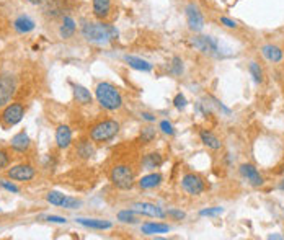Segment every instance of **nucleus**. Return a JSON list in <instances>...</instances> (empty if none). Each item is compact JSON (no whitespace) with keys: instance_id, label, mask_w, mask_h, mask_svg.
<instances>
[{"instance_id":"obj_1","label":"nucleus","mask_w":284,"mask_h":240,"mask_svg":"<svg viewBox=\"0 0 284 240\" xmlns=\"http://www.w3.org/2000/svg\"><path fill=\"white\" fill-rule=\"evenodd\" d=\"M80 35L83 39L91 44L105 46L108 43H111V41L118 39L120 31L106 20L105 21L100 20V21H83V25L80 27Z\"/></svg>"},{"instance_id":"obj_2","label":"nucleus","mask_w":284,"mask_h":240,"mask_svg":"<svg viewBox=\"0 0 284 240\" xmlns=\"http://www.w3.org/2000/svg\"><path fill=\"white\" fill-rule=\"evenodd\" d=\"M95 100L105 111H120L124 106V98L120 88L111 82H100L95 87Z\"/></svg>"},{"instance_id":"obj_3","label":"nucleus","mask_w":284,"mask_h":240,"mask_svg":"<svg viewBox=\"0 0 284 240\" xmlns=\"http://www.w3.org/2000/svg\"><path fill=\"white\" fill-rule=\"evenodd\" d=\"M108 177H110L111 185L116 189H120V191H131V189L137 185L136 169H134V165L129 162L114 163Z\"/></svg>"},{"instance_id":"obj_4","label":"nucleus","mask_w":284,"mask_h":240,"mask_svg":"<svg viewBox=\"0 0 284 240\" xmlns=\"http://www.w3.org/2000/svg\"><path fill=\"white\" fill-rule=\"evenodd\" d=\"M121 131V123L114 118L100 119L95 124H91L88 129V137L93 140L95 144H106L113 140Z\"/></svg>"},{"instance_id":"obj_5","label":"nucleus","mask_w":284,"mask_h":240,"mask_svg":"<svg viewBox=\"0 0 284 240\" xmlns=\"http://www.w3.org/2000/svg\"><path fill=\"white\" fill-rule=\"evenodd\" d=\"M190 43H191V46H193L195 49H198V51L201 54H204V56L216 57V59H222V57H224L219 41H217L214 36L195 33V35L191 36Z\"/></svg>"},{"instance_id":"obj_6","label":"nucleus","mask_w":284,"mask_h":240,"mask_svg":"<svg viewBox=\"0 0 284 240\" xmlns=\"http://www.w3.org/2000/svg\"><path fill=\"white\" fill-rule=\"evenodd\" d=\"M25 113H27V108L21 102H10L5 105L0 111V123H2L4 129L16 126L25 118Z\"/></svg>"},{"instance_id":"obj_7","label":"nucleus","mask_w":284,"mask_h":240,"mask_svg":"<svg viewBox=\"0 0 284 240\" xmlns=\"http://www.w3.org/2000/svg\"><path fill=\"white\" fill-rule=\"evenodd\" d=\"M35 177H36V169L30 162H20L7 169V178H10L13 181H20V183H28V181L35 180Z\"/></svg>"},{"instance_id":"obj_8","label":"nucleus","mask_w":284,"mask_h":240,"mask_svg":"<svg viewBox=\"0 0 284 240\" xmlns=\"http://www.w3.org/2000/svg\"><path fill=\"white\" fill-rule=\"evenodd\" d=\"M181 189L190 196H201L206 191V181L195 172H186L181 177Z\"/></svg>"},{"instance_id":"obj_9","label":"nucleus","mask_w":284,"mask_h":240,"mask_svg":"<svg viewBox=\"0 0 284 240\" xmlns=\"http://www.w3.org/2000/svg\"><path fill=\"white\" fill-rule=\"evenodd\" d=\"M16 93V77L12 74H0V110L12 102Z\"/></svg>"},{"instance_id":"obj_10","label":"nucleus","mask_w":284,"mask_h":240,"mask_svg":"<svg viewBox=\"0 0 284 240\" xmlns=\"http://www.w3.org/2000/svg\"><path fill=\"white\" fill-rule=\"evenodd\" d=\"M185 16H186V25L193 33H201L204 30V15L196 4H188L185 7Z\"/></svg>"},{"instance_id":"obj_11","label":"nucleus","mask_w":284,"mask_h":240,"mask_svg":"<svg viewBox=\"0 0 284 240\" xmlns=\"http://www.w3.org/2000/svg\"><path fill=\"white\" fill-rule=\"evenodd\" d=\"M131 209H134L139 216H146V218H154V219L167 218V211L160 208L158 204L150 203V201H136L131 204Z\"/></svg>"},{"instance_id":"obj_12","label":"nucleus","mask_w":284,"mask_h":240,"mask_svg":"<svg viewBox=\"0 0 284 240\" xmlns=\"http://www.w3.org/2000/svg\"><path fill=\"white\" fill-rule=\"evenodd\" d=\"M239 173L250 186L260 188V186L265 185V177L262 175L260 170H258L253 163H242L239 167Z\"/></svg>"},{"instance_id":"obj_13","label":"nucleus","mask_w":284,"mask_h":240,"mask_svg":"<svg viewBox=\"0 0 284 240\" xmlns=\"http://www.w3.org/2000/svg\"><path fill=\"white\" fill-rule=\"evenodd\" d=\"M163 183V175L160 172H149L146 175L137 178V186L142 191H149V189H157Z\"/></svg>"},{"instance_id":"obj_14","label":"nucleus","mask_w":284,"mask_h":240,"mask_svg":"<svg viewBox=\"0 0 284 240\" xmlns=\"http://www.w3.org/2000/svg\"><path fill=\"white\" fill-rule=\"evenodd\" d=\"M54 140H56V147L61 149V151L69 149L72 146V140H74V134H72L70 126H67V124H59V126L56 128Z\"/></svg>"},{"instance_id":"obj_15","label":"nucleus","mask_w":284,"mask_h":240,"mask_svg":"<svg viewBox=\"0 0 284 240\" xmlns=\"http://www.w3.org/2000/svg\"><path fill=\"white\" fill-rule=\"evenodd\" d=\"M10 149L16 154H28L31 149V139L27 131H20L10 139Z\"/></svg>"},{"instance_id":"obj_16","label":"nucleus","mask_w":284,"mask_h":240,"mask_svg":"<svg viewBox=\"0 0 284 240\" xmlns=\"http://www.w3.org/2000/svg\"><path fill=\"white\" fill-rule=\"evenodd\" d=\"M113 12L111 0H91V13L97 20H108Z\"/></svg>"},{"instance_id":"obj_17","label":"nucleus","mask_w":284,"mask_h":240,"mask_svg":"<svg viewBox=\"0 0 284 240\" xmlns=\"http://www.w3.org/2000/svg\"><path fill=\"white\" fill-rule=\"evenodd\" d=\"M163 163V155L160 152H147L142 155V159L139 162V167L146 172H154L157 169H160Z\"/></svg>"},{"instance_id":"obj_18","label":"nucleus","mask_w":284,"mask_h":240,"mask_svg":"<svg viewBox=\"0 0 284 240\" xmlns=\"http://www.w3.org/2000/svg\"><path fill=\"white\" fill-rule=\"evenodd\" d=\"M75 222L87 229L93 230H110L113 229V222L108 219H98V218H77Z\"/></svg>"},{"instance_id":"obj_19","label":"nucleus","mask_w":284,"mask_h":240,"mask_svg":"<svg viewBox=\"0 0 284 240\" xmlns=\"http://www.w3.org/2000/svg\"><path fill=\"white\" fill-rule=\"evenodd\" d=\"M12 27H13V30L16 33H18V35H28V33H31L33 30L36 28V23H35V20H33L30 15L23 13V15H18L13 20Z\"/></svg>"},{"instance_id":"obj_20","label":"nucleus","mask_w":284,"mask_h":240,"mask_svg":"<svg viewBox=\"0 0 284 240\" xmlns=\"http://www.w3.org/2000/svg\"><path fill=\"white\" fill-rule=\"evenodd\" d=\"M75 31H77V23H75V20L72 18L70 15H62L59 30H57L59 38L61 39H70V38H74Z\"/></svg>"},{"instance_id":"obj_21","label":"nucleus","mask_w":284,"mask_h":240,"mask_svg":"<svg viewBox=\"0 0 284 240\" xmlns=\"http://www.w3.org/2000/svg\"><path fill=\"white\" fill-rule=\"evenodd\" d=\"M75 155H77L79 159H82V160L91 159V157L95 155V142L90 137L79 140L77 146H75Z\"/></svg>"},{"instance_id":"obj_22","label":"nucleus","mask_w":284,"mask_h":240,"mask_svg":"<svg viewBox=\"0 0 284 240\" xmlns=\"http://www.w3.org/2000/svg\"><path fill=\"white\" fill-rule=\"evenodd\" d=\"M70 87H72V93H74L75 102H77L79 105H82V106L91 105V102H93V95H91V92L87 87H83L80 84H70Z\"/></svg>"},{"instance_id":"obj_23","label":"nucleus","mask_w":284,"mask_h":240,"mask_svg":"<svg viewBox=\"0 0 284 240\" xmlns=\"http://www.w3.org/2000/svg\"><path fill=\"white\" fill-rule=\"evenodd\" d=\"M172 230V227L169 224H165V222H144V224L140 226V232L144 235H155V234H169Z\"/></svg>"},{"instance_id":"obj_24","label":"nucleus","mask_w":284,"mask_h":240,"mask_svg":"<svg viewBox=\"0 0 284 240\" xmlns=\"http://www.w3.org/2000/svg\"><path fill=\"white\" fill-rule=\"evenodd\" d=\"M123 59H124V62H126L131 69H134V70H139V72H152L154 70V64H150L149 61L142 59V57L126 54V56L123 57Z\"/></svg>"},{"instance_id":"obj_25","label":"nucleus","mask_w":284,"mask_h":240,"mask_svg":"<svg viewBox=\"0 0 284 240\" xmlns=\"http://www.w3.org/2000/svg\"><path fill=\"white\" fill-rule=\"evenodd\" d=\"M199 140L203 142V146H206L211 151H221L222 149V140L217 137L214 132H211L209 129H201L199 131Z\"/></svg>"},{"instance_id":"obj_26","label":"nucleus","mask_w":284,"mask_h":240,"mask_svg":"<svg viewBox=\"0 0 284 240\" xmlns=\"http://www.w3.org/2000/svg\"><path fill=\"white\" fill-rule=\"evenodd\" d=\"M262 54L263 57L268 62H273V64H278L282 61V57H284V53H282V49L276 44H265L262 47Z\"/></svg>"},{"instance_id":"obj_27","label":"nucleus","mask_w":284,"mask_h":240,"mask_svg":"<svg viewBox=\"0 0 284 240\" xmlns=\"http://www.w3.org/2000/svg\"><path fill=\"white\" fill-rule=\"evenodd\" d=\"M116 219H118L120 222H123V224H131V226H136L140 222L139 219V214L134 211V209H123L118 212V216H116Z\"/></svg>"},{"instance_id":"obj_28","label":"nucleus","mask_w":284,"mask_h":240,"mask_svg":"<svg viewBox=\"0 0 284 240\" xmlns=\"http://www.w3.org/2000/svg\"><path fill=\"white\" fill-rule=\"evenodd\" d=\"M248 72H250V76H252V79H253V82L256 85H260V84H263V82H265L263 67L256 61H252L248 64Z\"/></svg>"},{"instance_id":"obj_29","label":"nucleus","mask_w":284,"mask_h":240,"mask_svg":"<svg viewBox=\"0 0 284 240\" xmlns=\"http://www.w3.org/2000/svg\"><path fill=\"white\" fill-rule=\"evenodd\" d=\"M155 137H157V129L154 126H144L139 132V142L144 144V146L152 144L155 140Z\"/></svg>"},{"instance_id":"obj_30","label":"nucleus","mask_w":284,"mask_h":240,"mask_svg":"<svg viewBox=\"0 0 284 240\" xmlns=\"http://www.w3.org/2000/svg\"><path fill=\"white\" fill-rule=\"evenodd\" d=\"M64 200H65V195L61 191H56V189H51V191L46 193V201L51 206H56V208H62Z\"/></svg>"},{"instance_id":"obj_31","label":"nucleus","mask_w":284,"mask_h":240,"mask_svg":"<svg viewBox=\"0 0 284 240\" xmlns=\"http://www.w3.org/2000/svg\"><path fill=\"white\" fill-rule=\"evenodd\" d=\"M183 72H185V64H183V59L180 56H173L172 61H170V74L175 77H180Z\"/></svg>"},{"instance_id":"obj_32","label":"nucleus","mask_w":284,"mask_h":240,"mask_svg":"<svg viewBox=\"0 0 284 240\" xmlns=\"http://www.w3.org/2000/svg\"><path fill=\"white\" fill-rule=\"evenodd\" d=\"M82 206V200L79 198H74V196H67L65 195V200L62 203V209H67V211H72V209H79Z\"/></svg>"},{"instance_id":"obj_33","label":"nucleus","mask_w":284,"mask_h":240,"mask_svg":"<svg viewBox=\"0 0 284 240\" xmlns=\"http://www.w3.org/2000/svg\"><path fill=\"white\" fill-rule=\"evenodd\" d=\"M207 100L211 102V103H209L211 106H216V108L221 111V114H225V116H230V114H232V110H230V108H227V106H225L222 102L217 100L216 97H212V95H207Z\"/></svg>"},{"instance_id":"obj_34","label":"nucleus","mask_w":284,"mask_h":240,"mask_svg":"<svg viewBox=\"0 0 284 240\" xmlns=\"http://www.w3.org/2000/svg\"><path fill=\"white\" fill-rule=\"evenodd\" d=\"M222 212H224L222 206H212V208H206V209L199 211V216L201 218H217V216H221Z\"/></svg>"},{"instance_id":"obj_35","label":"nucleus","mask_w":284,"mask_h":240,"mask_svg":"<svg viewBox=\"0 0 284 240\" xmlns=\"http://www.w3.org/2000/svg\"><path fill=\"white\" fill-rule=\"evenodd\" d=\"M10 163H12V155H10V152H8L7 149L0 147V170L8 169V167H10Z\"/></svg>"},{"instance_id":"obj_36","label":"nucleus","mask_w":284,"mask_h":240,"mask_svg":"<svg viewBox=\"0 0 284 240\" xmlns=\"http://www.w3.org/2000/svg\"><path fill=\"white\" fill-rule=\"evenodd\" d=\"M0 188H4L5 189V191H8V193H20V186L18 185H15L13 183V180H10V178H8V180H0Z\"/></svg>"},{"instance_id":"obj_37","label":"nucleus","mask_w":284,"mask_h":240,"mask_svg":"<svg viewBox=\"0 0 284 240\" xmlns=\"http://www.w3.org/2000/svg\"><path fill=\"white\" fill-rule=\"evenodd\" d=\"M167 218H170L172 221L180 222V221H185L186 219V212L181 211V209H177V208H172V209L167 211Z\"/></svg>"},{"instance_id":"obj_38","label":"nucleus","mask_w":284,"mask_h":240,"mask_svg":"<svg viewBox=\"0 0 284 240\" xmlns=\"http://www.w3.org/2000/svg\"><path fill=\"white\" fill-rule=\"evenodd\" d=\"M173 106L177 108L178 111H183V110H186V106H188V100H186V97L183 95V93H177L173 98Z\"/></svg>"},{"instance_id":"obj_39","label":"nucleus","mask_w":284,"mask_h":240,"mask_svg":"<svg viewBox=\"0 0 284 240\" xmlns=\"http://www.w3.org/2000/svg\"><path fill=\"white\" fill-rule=\"evenodd\" d=\"M158 129H160L165 136H173L175 134V128L169 119H162L160 123H158Z\"/></svg>"},{"instance_id":"obj_40","label":"nucleus","mask_w":284,"mask_h":240,"mask_svg":"<svg viewBox=\"0 0 284 240\" xmlns=\"http://www.w3.org/2000/svg\"><path fill=\"white\" fill-rule=\"evenodd\" d=\"M221 25H224L225 28H229V30H237L239 28V23L235 20H232L229 18V16H221Z\"/></svg>"},{"instance_id":"obj_41","label":"nucleus","mask_w":284,"mask_h":240,"mask_svg":"<svg viewBox=\"0 0 284 240\" xmlns=\"http://www.w3.org/2000/svg\"><path fill=\"white\" fill-rule=\"evenodd\" d=\"M39 219H44L46 222H51V224H67V219L62 216H41Z\"/></svg>"},{"instance_id":"obj_42","label":"nucleus","mask_w":284,"mask_h":240,"mask_svg":"<svg viewBox=\"0 0 284 240\" xmlns=\"http://www.w3.org/2000/svg\"><path fill=\"white\" fill-rule=\"evenodd\" d=\"M140 118L142 119H144V121H147V123H155V116H154V114L152 113H149V111H142L140 113Z\"/></svg>"},{"instance_id":"obj_43","label":"nucleus","mask_w":284,"mask_h":240,"mask_svg":"<svg viewBox=\"0 0 284 240\" xmlns=\"http://www.w3.org/2000/svg\"><path fill=\"white\" fill-rule=\"evenodd\" d=\"M225 162H227V165H229V167H230V165L233 163V159H232V155H230V154H227V155H225Z\"/></svg>"},{"instance_id":"obj_44","label":"nucleus","mask_w":284,"mask_h":240,"mask_svg":"<svg viewBox=\"0 0 284 240\" xmlns=\"http://www.w3.org/2000/svg\"><path fill=\"white\" fill-rule=\"evenodd\" d=\"M278 188L281 189V191H284V177L281 178V181H279V183H278Z\"/></svg>"}]
</instances>
